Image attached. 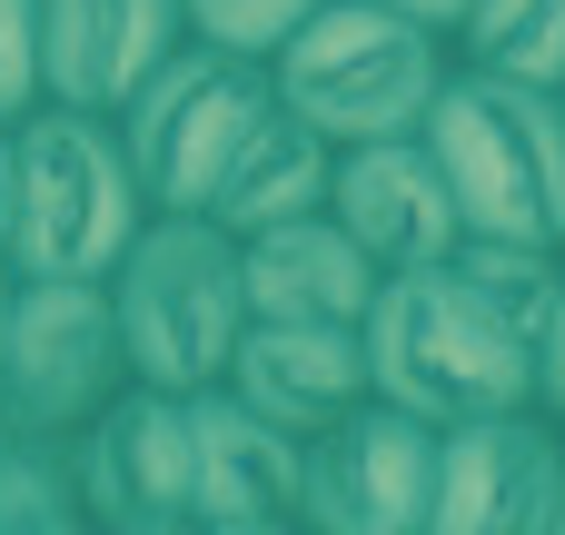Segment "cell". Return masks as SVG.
I'll use <instances>...</instances> for the list:
<instances>
[{
  "mask_svg": "<svg viewBox=\"0 0 565 535\" xmlns=\"http://www.w3.org/2000/svg\"><path fill=\"white\" fill-rule=\"evenodd\" d=\"M417 129L437 149V179H447L467 238L565 248V89L497 79V69L457 60Z\"/></svg>",
  "mask_w": 565,
  "mask_h": 535,
  "instance_id": "1",
  "label": "cell"
},
{
  "mask_svg": "<svg viewBox=\"0 0 565 535\" xmlns=\"http://www.w3.org/2000/svg\"><path fill=\"white\" fill-rule=\"evenodd\" d=\"M20 179H10V278H109L119 248L149 218V189L109 129V109L30 99L10 119Z\"/></svg>",
  "mask_w": 565,
  "mask_h": 535,
  "instance_id": "2",
  "label": "cell"
},
{
  "mask_svg": "<svg viewBox=\"0 0 565 535\" xmlns=\"http://www.w3.org/2000/svg\"><path fill=\"white\" fill-rule=\"evenodd\" d=\"M457 50L447 30L387 10V0H318L278 50H268V99L288 119H308L328 149L348 139H387V129H417L427 99L447 89Z\"/></svg>",
  "mask_w": 565,
  "mask_h": 535,
  "instance_id": "3",
  "label": "cell"
},
{
  "mask_svg": "<svg viewBox=\"0 0 565 535\" xmlns=\"http://www.w3.org/2000/svg\"><path fill=\"white\" fill-rule=\"evenodd\" d=\"M109 288V318H119V357L139 387H218L238 328H248V298H238V238L199 208H149L139 238L119 248V268L99 278Z\"/></svg>",
  "mask_w": 565,
  "mask_h": 535,
  "instance_id": "4",
  "label": "cell"
},
{
  "mask_svg": "<svg viewBox=\"0 0 565 535\" xmlns=\"http://www.w3.org/2000/svg\"><path fill=\"white\" fill-rule=\"evenodd\" d=\"M358 357H367V397L457 427L477 407H526V347L487 318V298L427 258V268H387L367 318H358Z\"/></svg>",
  "mask_w": 565,
  "mask_h": 535,
  "instance_id": "5",
  "label": "cell"
},
{
  "mask_svg": "<svg viewBox=\"0 0 565 535\" xmlns=\"http://www.w3.org/2000/svg\"><path fill=\"white\" fill-rule=\"evenodd\" d=\"M258 109H268V60L179 30V50L109 109V129H119L149 208H209V189H218V169H228V149L248 139Z\"/></svg>",
  "mask_w": 565,
  "mask_h": 535,
  "instance_id": "6",
  "label": "cell"
},
{
  "mask_svg": "<svg viewBox=\"0 0 565 535\" xmlns=\"http://www.w3.org/2000/svg\"><path fill=\"white\" fill-rule=\"evenodd\" d=\"M119 377H129V357H119V318H109V288L99 278H10L0 427L70 437Z\"/></svg>",
  "mask_w": 565,
  "mask_h": 535,
  "instance_id": "7",
  "label": "cell"
},
{
  "mask_svg": "<svg viewBox=\"0 0 565 535\" xmlns=\"http://www.w3.org/2000/svg\"><path fill=\"white\" fill-rule=\"evenodd\" d=\"M427 486H437V427L358 397L318 437H298V526L318 535H427Z\"/></svg>",
  "mask_w": 565,
  "mask_h": 535,
  "instance_id": "8",
  "label": "cell"
},
{
  "mask_svg": "<svg viewBox=\"0 0 565 535\" xmlns=\"http://www.w3.org/2000/svg\"><path fill=\"white\" fill-rule=\"evenodd\" d=\"M60 457H70V486H79V526H119V535L189 526V397L179 387L119 377L60 437Z\"/></svg>",
  "mask_w": 565,
  "mask_h": 535,
  "instance_id": "9",
  "label": "cell"
},
{
  "mask_svg": "<svg viewBox=\"0 0 565 535\" xmlns=\"http://www.w3.org/2000/svg\"><path fill=\"white\" fill-rule=\"evenodd\" d=\"M556 467H565V427L536 397L437 427L427 535H546L556 526Z\"/></svg>",
  "mask_w": 565,
  "mask_h": 535,
  "instance_id": "10",
  "label": "cell"
},
{
  "mask_svg": "<svg viewBox=\"0 0 565 535\" xmlns=\"http://www.w3.org/2000/svg\"><path fill=\"white\" fill-rule=\"evenodd\" d=\"M328 218L377 258V268H427L447 258L467 228H457V199L437 179V149L427 129H387V139H348L328 159Z\"/></svg>",
  "mask_w": 565,
  "mask_h": 535,
  "instance_id": "11",
  "label": "cell"
},
{
  "mask_svg": "<svg viewBox=\"0 0 565 535\" xmlns=\"http://www.w3.org/2000/svg\"><path fill=\"white\" fill-rule=\"evenodd\" d=\"M189 526L209 535H268L298 526V437L238 407L228 387L189 397Z\"/></svg>",
  "mask_w": 565,
  "mask_h": 535,
  "instance_id": "12",
  "label": "cell"
},
{
  "mask_svg": "<svg viewBox=\"0 0 565 535\" xmlns=\"http://www.w3.org/2000/svg\"><path fill=\"white\" fill-rule=\"evenodd\" d=\"M218 387L238 407H258L268 427L288 437H318L338 407L367 397V357H358V328H328V318H248Z\"/></svg>",
  "mask_w": 565,
  "mask_h": 535,
  "instance_id": "13",
  "label": "cell"
},
{
  "mask_svg": "<svg viewBox=\"0 0 565 535\" xmlns=\"http://www.w3.org/2000/svg\"><path fill=\"white\" fill-rule=\"evenodd\" d=\"M30 10H40V99L70 109H119L179 50V0H30Z\"/></svg>",
  "mask_w": 565,
  "mask_h": 535,
  "instance_id": "14",
  "label": "cell"
},
{
  "mask_svg": "<svg viewBox=\"0 0 565 535\" xmlns=\"http://www.w3.org/2000/svg\"><path fill=\"white\" fill-rule=\"evenodd\" d=\"M377 258L328 218V208H298V218H268L238 238V298L248 318H328V328H358L367 298H377Z\"/></svg>",
  "mask_w": 565,
  "mask_h": 535,
  "instance_id": "15",
  "label": "cell"
},
{
  "mask_svg": "<svg viewBox=\"0 0 565 535\" xmlns=\"http://www.w3.org/2000/svg\"><path fill=\"white\" fill-rule=\"evenodd\" d=\"M328 139L308 129V119H288L278 99L248 119V139L228 149V169H218V189H209V208L199 218H218L228 238H248V228H268V218H298V208H328Z\"/></svg>",
  "mask_w": 565,
  "mask_h": 535,
  "instance_id": "16",
  "label": "cell"
},
{
  "mask_svg": "<svg viewBox=\"0 0 565 535\" xmlns=\"http://www.w3.org/2000/svg\"><path fill=\"white\" fill-rule=\"evenodd\" d=\"M447 50L467 69L565 89V0H467V20L447 30Z\"/></svg>",
  "mask_w": 565,
  "mask_h": 535,
  "instance_id": "17",
  "label": "cell"
},
{
  "mask_svg": "<svg viewBox=\"0 0 565 535\" xmlns=\"http://www.w3.org/2000/svg\"><path fill=\"white\" fill-rule=\"evenodd\" d=\"M60 526H79V486H70L60 437L0 427V535H60Z\"/></svg>",
  "mask_w": 565,
  "mask_h": 535,
  "instance_id": "18",
  "label": "cell"
},
{
  "mask_svg": "<svg viewBox=\"0 0 565 535\" xmlns=\"http://www.w3.org/2000/svg\"><path fill=\"white\" fill-rule=\"evenodd\" d=\"M308 10H318V0H179V30H189V40H218V50L268 60Z\"/></svg>",
  "mask_w": 565,
  "mask_h": 535,
  "instance_id": "19",
  "label": "cell"
},
{
  "mask_svg": "<svg viewBox=\"0 0 565 535\" xmlns=\"http://www.w3.org/2000/svg\"><path fill=\"white\" fill-rule=\"evenodd\" d=\"M40 99V10L0 0V119H20Z\"/></svg>",
  "mask_w": 565,
  "mask_h": 535,
  "instance_id": "20",
  "label": "cell"
},
{
  "mask_svg": "<svg viewBox=\"0 0 565 535\" xmlns=\"http://www.w3.org/2000/svg\"><path fill=\"white\" fill-rule=\"evenodd\" d=\"M526 397H536V407L565 427V278H556V308H546V328H536V357H526Z\"/></svg>",
  "mask_w": 565,
  "mask_h": 535,
  "instance_id": "21",
  "label": "cell"
},
{
  "mask_svg": "<svg viewBox=\"0 0 565 535\" xmlns=\"http://www.w3.org/2000/svg\"><path fill=\"white\" fill-rule=\"evenodd\" d=\"M10 179H20V149H10V119H0V268H10Z\"/></svg>",
  "mask_w": 565,
  "mask_h": 535,
  "instance_id": "22",
  "label": "cell"
},
{
  "mask_svg": "<svg viewBox=\"0 0 565 535\" xmlns=\"http://www.w3.org/2000/svg\"><path fill=\"white\" fill-rule=\"evenodd\" d=\"M387 10H407V20H427V30H457V20H467V0H387Z\"/></svg>",
  "mask_w": 565,
  "mask_h": 535,
  "instance_id": "23",
  "label": "cell"
},
{
  "mask_svg": "<svg viewBox=\"0 0 565 535\" xmlns=\"http://www.w3.org/2000/svg\"><path fill=\"white\" fill-rule=\"evenodd\" d=\"M546 535H565V467H556V526H546Z\"/></svg>",
  "mask_w": 565,
  "mask_h": 535,
  "instance_id": "24",
  "label": "cell"
},
{
  "mask_svg": "<svg viewBox=\"0 0 565 535\" xmlns=\"http://www.w3.org/2000/svg\"><path fill=\"white\" fill-rule=\"evenodd\" d=\"M0 328H10V268H0Z\"/></svg>",
  "mask_w": 565,
  "mask_h": 535,
  "instance_id": "25",
  "label": "cell"
}]
</instances>
